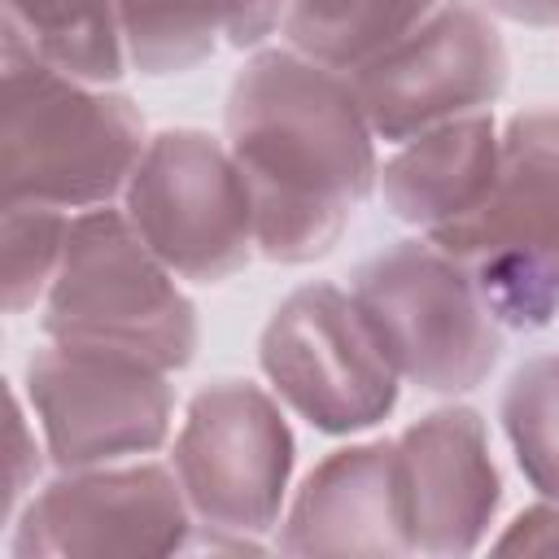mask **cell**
<instances>
[{
	"mask_svg": "<svg viewBox=\"0 0 559 559\" xmlns=\"http://www.w3.org/2000/svg\"><path fill=\"white\" fill-rule=\"evenodd\" d=\"M0 70L4 201H35L70 214L122 197L148 148L140 109L122 92L48 66L13 31H4Z\"/></svg>",
	"mask_w": 559,
	"mask_h": 559,
	"instance_id": "cell-2",
	"label": "cell"
},
{
	"mask_svg": "<svg viewBox=\"0 0 559 559\" xmlns=\"http://www.w3.org/2000/svg\"><path fill=\"white\" fill-rule=\"evenodd\" d=\"M288 555H415L397 441H362L314 463L284 515Z\"/></svg>",
	"mask_w": 559,
	"mask_h": 559,
	"instance_id": "cell-13",
	"label": "cell"
},
{
	"mask_svg": "<svg viewBox=\"0 0 559 559\" xmlns=\"http://www.w3.org/2000/svg\"><path fill=\"white\" fill-rule=\"evenodd\" d=\"M498 148L502 131L493 127L489 109L419 131L380 166L376 188L384 197V210L424 231L467 218L493 183Z\"/></svg>",
	"mask_w": 559,
	"mask_h": 559,
	"instance_id": "cell-14",
	"label": "cell"
},
{
	"mask_svg": "<svg viewBox=\"0 0 559 559\" xmlns=\"http://www.w3.org/2000/svg\"><path fill=\"white\" fill-rule=\"evenodd\" d=\"M428 240L463 262L502 332H542L559 314V109L515 114L485 201Z\"/></svg>",
	"mask_w": 559,
	"mask_h": 559,
	"instance_id": "cell-3",
	"label": "cell"
},
{
	"mask_svg": "<svg viewBox=\"0 0 559 559\" xmlns=\"http://www.w3.org/2000/svg\"><path fill=\"white\" fill-rule=\"evenodd\" d=\"M227 148L245 175L258 253L284 266L336 249L380 183L376 131L345 70L258 48L227 87Z\"/></svg>",
	"mask_w": 559,
	"mask_h": 559,
	"instance_id": "cell-1",
	"label": "cell"
},
{
	"mask_svg": "<svg viewBox=\"0 0 559 559\" xmlns=\"http://www.w3.org/2000/svg\"><path fill=\"white\" fill-rule=\"evenodd\" d=\"M170 371L92 345L48 341L26 358V402L61 472L127 463L170 437Z\"/></svg>",
	"mask_w": 559,
	"mask_h": 559,
	"instance_id": "cell-9",
	"label": "cell"
},
{
	"mask_svg": "<svg viewBox=\"0 0 559 559\" xmlns=\"http://www.w3.org/2000/svg\"><path fill=\"white\" fill-rule=\"evenodd\" d=\"M26 406L31 402H22V393H13L9 397V441H13V463H9V511L17 515V507H22V498H26V489L35 485V476H39V463H44V437L35 441V419H26Z\"/></svg>",
	"mask_w": 559,
	"mask_h": 559,
	"instance_id": "cell-20",
	"label": "cell"
},
{
	"mask_svg": "<svg viewBox=\"0 0 559 559\" xmlns=\"http://www.w3.org/2000/svg\"><path fill=\"white\" fill-rule=\"evenodd\" d=\"M349 293L402 384L454 397L485 384L502 358L498 319L463 262L432 240H397L371 253Z\"/></svg>",
	"mask_w": 559,
	"mask_h": 559,
	"instance_id": "cell-5",
	"label": "cell"
},
{
	"mask_svg": "<svg viewBox=\"0 0 559 559\" xmlns=\"http://www.w3.org/2000/svg\"><path fill=\"white\" fill-rule=\"evenodd\" d=\"M293 454L275 393L249 380H214L192 393L170 467L197 528L253 537L280 524Z\"/></svg>",
	"mask_w": 559,
	"mask_h": 559,
	"instance_id": "cell-8",
	"label": "cell"
},
{
	"mask_svg": "<svg viewBox=\"0 0 559 559\" xmlns=\"http://www.w3.org/2000/svg\"><path fill=\"white\" fill-rule=\"evenodd\" d=\"M122 214L188 284H223L258 253L245 175L227 140L197 127L148 135L122 192Z\"/></svg>",
	"mask_w": 559,
	"mask_h": 559,
	"instance_id": "cell-7",
	"label": "cell"
},
{
	"mask_svg": "<svg viewBox=\"0 0 559 559\" xmlns=\"http://www.w3.org/2000/svg\"><path fill=\"white\" fill-rule=\"evenodd\" d=\"M175 280L122 210H79L61 271L39 306V328L48 341L118 349L162 371H183L201 328L197 306Z\"/></svg>",
	"mask_w": 559,
	"mask_h": 559,
	"instance_id": "cell-4",
	"label": "cell"
},
{
	"mask_svg": "<svg viewBox=\"0 0 559 559\" xmlns=\"http://www.w3.org/2000/svg\"><path fill=\"white\" fill-rule=\"evenodd\" d=\"M258 362L271 393L310 428L349 437L397 406L402 376L341 284H301L266 319Z\"/></svg>",
	"mask_w": 559,
	"mask_h": 559,
	"instance_id": "cell-6",
	"label": "cell"
},
{
	"mask_svg": "<svg viewBox=\"0 0 559 559\" xmlns=\"http://www.w3.org/2000/svg\"><path fill=\"white\" fill-rule=\"evenodd\" d=\"M293 0H223V31L231 48H262L271 35L284 31Z\"/></svg>",
	"mask_w": 559,
	"mask_h": 559,
	"instance_id": "cell-21",
	"label": "cell"
},
{
	"mask_svg": "<svg viewBox=\"0 0 559 559\" xmlns=\"http://www.w3.org/2000/svg\"><path fill=\"white\" fill-rule=\"evenodd\" d=\"M127 61L140 74H183L205 61L223 31V0H118Z\"/></svg>",
	"mask_w": 559,
	"mask_h": 559,
	"instance_id": "cell-17",
	"label": "cell"
},
{
	"mask_svg": "<svg viewBox=\"0 0 559 559\" xmlns=\"http://www.w3.org/2000/svg\"><path fill=\"white\" fill-rule=\"evenodd\" d=\"M397 467L415 555H472L489 537L502 480L472 406H441L411 424L397 437Z\"/></svg>",
	"mask_w": 559,
	"mask_h": 559,
	"instance_id": "cell-12",
	"label": "cell"
},
{
	"mask_svg": "<svg viewBox=\"0 0 559 559\" xmlns=\"http://www.w3.org/2000/svg\"><path fill=\"white\" fill-rule=\"evenodd\" d=\"M498 415L524 480L546 502H559V354L520 362L502 389Z\"/></svg>",
	"mask_w": 559,
	"mask_h": 559,
	"instance_id": "cell-18",
	"label": "cell"
},
{
	"mask_svg": "<svg viewBox=\"0 0 559 559\" xmlns=\"http://www.w3.org/2000/svg\"><path fill=\"white\" fill-rule=\"evenodd\" d=\"M507 44L476 0H441L419 26L349 70L354 96L384 144L485 114L507 87Z\"/></svg>",
	"mask_w": 559,
	"mask_h": 559,
	"instance_id": "cell-10",
	"label": "cell"
},
{
	"mask_svg": "<svg viewBox=\"0 0 559 559\" xmlns=\"http://www.w3.org/2000/svg\"><path fill=\"white\" fill-rule=\"evenodd\" d=\"M66 210L35 205V201H4V227H0V262H4V310L26 314L44 306L70 236Z\"/></svg>",
	"mask_w": 559,
	"mask_h": 559,
	"instance_id": "cell-19",
	"label": "cell"
},
{
	"mask_svg": "<svg viewBox=\"0 0 559 559\" xmlns=\"http://www.w3.org/2000/svg\"><path fill=\"white\" fill-rule=\"evenodd\" d=\"M437 4L441 0H293L280 35L293 52L349 74L419 26Z\"/></svg>",
	"mask_w": 559,
	"mask_h": 559,
	"instance_id": "cell-16",
	"label": "cell"
},
{
	"mask_svg": "<svg viewBox=\"0 0 559 559\" xmlns=\"http://www.w3.org/2000/svg\"><path fill=\"white\" fill-rule=\"evenodd\" d=\"M489 546L502 555H559V502H537L520 511Z\"/></svg>",
	"mask_w": 559,
	"mask_h": 559,
	"instance_id": "cell-22",
	"label": "cell"
},
{
	"mask_svg": "<svg viewBox=\"0 0 559 559\" xmlns=\"http://www.w3.org/2000/svg\"><path fill=\"white\" fill-rule=\"evenodd\" d=\"M4 31L48 66L100 87L131 66L118 0H4Z\"/></svg>",
	"mask_w": 559,
	"mask_h": 559,
	"instance_id": "cell-15",
	"label": "cell"
},
{
	"mask_svg": "<svg viewBox=\"0 0 559 559\" xmlns=\"http://www.w3.org/2000/svg\"><path fill=\"white\" fill-rule=\"evenodd\" d=\"M485 13L520 22V26H537V31H559V0H476Z\"/></svg>",
	"mask_w": 559,
	"mask_h": 559,
	"instance_id": "cell-23",
	"label": "cell"
},
{
	"mask_svg": "<svg viewBox=\"0 0 559 559\" xmlns=\"http://www.w3.org/2000/svg\"><path fill=\"white\" fill-rule=\"evenodd\" d=\"M197 520L175 480L157 463L74 467L48 480L13 524L17 559L52 555H175L188 550Z\"/></svg>",
	"mask_w": 559,
	"mask_h": 559,
	"instance_id": "cell-11",
	"label": "cell"
}]
</instances>
